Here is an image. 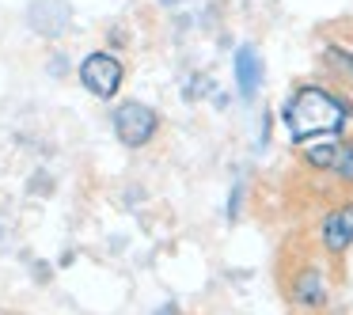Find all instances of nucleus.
<instances>
[{"mask_svg":"<svg viewBox=\"0 0 353 315\" xmlns=\"http://www.w3.org/2000/svg\"><path fill=\"white\" fill-rule=\"evenodd\" d=\"M281 118L292 145L319 137V133H345V125L353 122V99L327 84H300L285 99Z\"/></svg>","mask_w":353,"mask_h":315,"instance_id":"obj_1","label":"nucleus"},{"mask_svg":"<svg viewBox=\"0 0 353 315\" xmlns=\"http://www.w3.org/2000/svg\"><path fill=\"white\" fill-rule=\"evenodd\" d=\"M110 125H114V137L125 148H145L160 133V114L141 99H122L110 114Z\"/></svg>","mask_w":353,"mask_h":315,"instance_id":"obj_2","label":"nucleus"},{"mask_svg":"<svg viewBox=\"0 0 353 315\" xmlns=\"http://www.w3.org/2000/svg\"><path fill=\"white\" fill-rule=\"evenodd\" d=\"M77 77H80L88 95H95V99H114L118 88L125 84V65H122V57L107 54V50H95V54H88L80 61Z\"/></svg>","mask_w":353,"mask_h":315,"instance_id":"obj_3","label":"nucleus"},{"mask_svg":"<svg viewBox=\"0 0 353 315\" xmlns=\"http://www.w3.org/2000/svg\"><path fill=\"white\" fill-rule=\"evenodd\" d=\"M289 300L300 312H319V307H327V300H330L327 274H323L315 262H304V266L289 277Z\"/></svg>","mask_w":353,"mask_h":315,"instance_id":"obj_4","label":"nucleus"},{"mask_svg":"<svg viewBox=\"0 0 353 315\" xmlns=\"http://www.w3.org/2000/svg\"><path fill=\"white\" fill-rule=\"evenodd\" d=\"M315 239H319L323 254H330V258H342V254L353 247V201L334 205L330 213H323L319 228H315Z\"/></svg>","mask_w":353,"mask_h":315,"instance_id":"obj_5","label":"nucleus"},{"mask_svg":"<svg viewBox=\"0 0 353 315\" xmlns=\"http://www.w3.org/2000/svg\"><path fill=\"white\" fill-rule=\"evenodd\" d=\"M27 27L42 39H61L72 27V8L69 0H34L27 8Z\"/></svg>","mask_w":353,"mask_h":315,"instance_id":"obj_6","label":"nucleus"},{"mask_svg":"<svg viewBox=\"0 0 353 315\" xmlns=\"http://www.w3.org/2000/svg\"><path fill=\"white\" fill-rule=\"evenodd\" d=\"M262 77H266V69H262V54L247 42V46L236 50V92L239 99L251 103L254 95L262 92Z\"/></svg>","mask_w":353,"mask_h":315,"instance_id":"obj_7","label":"nucleus"},{"mask_svg":"<svg viewBox=\"0 0 353 315\" xmlns=\"http://www.w3.org/2000/svg\"><path fill=\"white\" fill-rule=\"evenodd\" d=\"M345 133H319V137H307L300 141V160L307 163L312 171H330L338 160V145H342Z\"/></svg>","mask_w":353,"mask_h":315,"instance_id":"obj_8","label":"nucleus"},{"mask_svg":"<svg viewBox=\"0 0 353 315\" xmlns=\"http://www.w3.org/2000/svg\"><path fill=\"white\" fill-rule=\"evenodd\" d=\"M323 69L330 72L338 92H345L353 99V46H345V42L323 46Z\"/></svg>","mask_w":353,"mask_h":315,"instance_id":"obj_9","label":"nucleus"},{"mask_svg":"<svg viewBox=\"0 0 353 315\" xmlns=\"http://www.w3.org/2000/svg\"><path fill=\"white\" fill-rule=\"evenodd\" d=\"M330 175H334L338 186L353 190V137H342V145H338V160H334V167H330Z\"/></svg>","mask_w":353,"mask_h":315,"instance_id":"obj_10","label":"nucleus"},{"mask_svg":"<svg viewBox=\"0 0 353 315\" xmlns=\"http://www.w3.org/2000/svg\"><path fill=\"white\" fill-rule=\"evenodd\" d=\"M307 315H315V312H307Z\"/></svg>","mask_w":353,"mask_h":315,"instance_id":"obj_11","label":"nucleus"}]
</instances>
